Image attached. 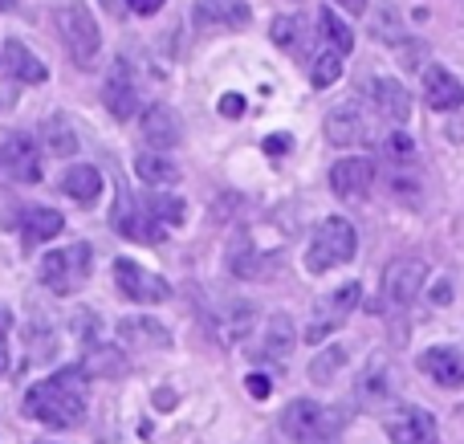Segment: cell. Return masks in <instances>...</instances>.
Segmentation results:
<instances>
[{
  "mask_svg": "<svg viewBox=\"0 0 464 444\" xmlns=\"http://www.w3.org/2000/svg\"><path fill=\"white\" fill-rule=\"evenodd\" d=\"M24 416L57 432L78 429L86 420V372L65 367L49 380H37L24 391Z\"/></svg>",
  "mask_w": 464,
  "mask_h": 444,
  "instance_id": "1",
  "label": "cell"
},
{
  "mask_svg": "<svg viewBox=\"0 0 464 444\" xmlns=\"http://www.w3.org/2000/svg\"><path fill=\"white\" fill-rule=\"evenodd\" d=\"M53 21H57V37H62L70 62L78 70H90L98 62V49H102V33H98L94 13L82 0H70V5H62L53 13Z\"/></svg>",
  "mask_w": 464,
  "mask_h": 444,
  "instance_id": "2",
  "label": "cell"
},
{
  "mask_svg": "<svg viewBox=\"0 0 464 444\" xmlns=\"http://www.w3.org/2000/svg\"><path fill=\"white\" fill-rule=\"evenodd\" d=\"M281 429L294 444H343V420L318 400H289Z\"/></svg>",
  "mask_w": 464,
  "mask_h": 444,
  "instance_id": "3",
  "label": "cell"
},
{
  "mask_svg": "<svg viewBox=\"0 0 464 444\" xmlns=\"http://www.w3.org/2000/svg\"><path fill=\"white\" fill-rule=\"evenodd\" d=\"M359 253V236H354V225L346 217H326L310 236V249H305V269L310 274H326V269H338Z\"/></svg>",
  "mask_w": 464,
  "mask_h": 444,
  "instance_id": "4",
  "label": "cell"
},
{
  "mask_svg": "<svg viewBox=\"0 0 464 444\" xmlns=\"http://www.w3.org/2000/svg\"><path fill=\"white\" fill-rule=\"evenodd\" d=\"M90 269H94V249L86 241H73L65 249H53L41 261V282L57 298H65V294H78L90 282Z\"/></svg>",
  "mask_w": 464,
  "mask_h": 444,
  "instance_id": "5",
  "label": "cell"
},
{
  "mask_svg": "<svg viewBox=\"0 0 464 444\" xmlns=\"http://www.w3.org/2000/svg\"><path fill=\"white\" fill-rule=\"evenodd\" d=\"M114 233L130 236V241H143V245H160L168 236V228L155 220V212L147 208V200H139L130 188H119V200H114Z\"/></svg>",
  "mask_w": 464,
  "mask_h": 444,
  "instance_id": "6",
  "label": "cell"
},
{
  "mask_svg": "<svg viewBox=\"0 0 464 444\" xmlns=\"http://www.w3.org/2000/svg\"><path fill=\"white\" fill-rule=\"evenodd\" d=\"M114 285H119L122 298L139 302V306H155V302H168L171 298V285L163 282L160 274L143 269L139 261H130V257L114 261Z\"/></svg>",
  "mask_w": 464,
  "mask_h": 444,
  "instance_id": "7",
  "label": "cell"
},
{
  "mask_svg": "<svg viewBox=\"0 0 464 444\" xmlns=\"http://www.w3.org/2000/svg\"><path fill=\"white\" fill-rule=\"evenodd\" d=\"M428 282V265L420 257H395L383 269V302L392 310H408L416 302V294Z\"/></svg>",
  "mask_w": 464,
  "mask_h": 444,
  "instance_id": "8",
  "label": "cell"
},
{
  "mask_svg": "<svg viewBox=\"0 0 464 444\" xmlns=\"http://www.w3.org/2000/svg\"><path fill=\"white\" fill-rule=\"evenodd\" d=\"M41 179V155L29 135H5L0 139V184H37Z\"/></svg>",
  "mask_w": 464,
  "mask_h": 444,
  "instance_id": "9",
  "label": "cell"
},
{
  "mask_svg": "<svg viewBox=\"0 0 464 444\" xmlns=\"http://www.w3.org/2000/svg\"><path fill=\"white\" fill-rule=\"evenodd\" d=\"M359 298H362L359 282H346V285H338L334 294H326V298L314 306V323H310V331H305V343H314V347H318L330 331H338V326L346 323V314L359 306Z\"/></svg>",
  "mask_w": 464,
  "mask_h": 444,
  "instance_id": "10",
  "label": "cell"
},
{
  "mask_svg": "<svg viewBox=\"0 0 464 444\" xmlns=\"http://www.w3.org/2000/svg\"><path fill=\"white\" fill-rule=\"evenodd\" d=\"M192 21L204 33H240L248 29L253 13H248L245 0H196Z\"/></svg>",
  "mask_w": 464,
  "mask_h": 444,
  "instance_id": "11",
  "label": "cell"
},
{
  "mask_svg": "<svg viewBox=\"0 0 464 444\" xmlns=\"http://www.w3.org/2000/svg\"><path fill=\"white\" fill-rule=\"evenodd\" d=\"M383 429L392 444H436V420L416 404H403L395 412H387Z\"/></svg>",
  "mask_w": 464,
  "mask_h": 444,
  "instance_id": "12",
  "label": "cell"
},
{
  "mask_svg": "<svg viewBox=\"0 0 464 444\" xmlns=\"http://www.w3.org/2000/svg\"><path fill=\"white\" fill-rule=\"evenodd\" d=\"M371 184H375V163L371 159L351 155V159H338L334 168H330V192H334L338 200H362V196L371 192Z\"/></svg>",
  "mask_w": 464,
  "mask_h": 444,
  "instance_id": "13",
  "label": "cell"
},
{
  "mask_svg": "<svg viewBox=\"0 0 464 444\" xmlns=\"http://www.w3.org/2000/svg\"><path fill=\"white\" fill-rule=\"evenodd\" d=\"M139 130H143V139L155 147V151H171V147H179V139H184V122H179V114L163 102L147 106Z\"/></svg>",
  "mask_w": 464,
  "mask_h": 444,
  "instance_id": "14",
  "label": "cell"
},
{
  "mask_svg": "<svg viewBox=\"0 0 464 444\" xmlns=\"http://www.w3.org/2000/svg\"><path fill=\"white\" fill-rule=\"evenodd\" d=\"M102 102L114 119H130L139 111V90H135V78H130V65L122 57L111 65V78L102 86Z\"/></svg>",
  "mask_w": 464,
  "mask_h": 444,
  "instance_id": "15",
  "label": "cell"
},
{
  "mask_svg": "<svg viewBox=\"0 0 464 444\" xmlns=\"http://www.w3.org/2000/svg\"><path fill=\"white\" fill-rule=\"evenodd\" d=\"M424 102L432 111H457L464 106V82L449 73L444 65H428L424 70Z\"/></svg>",
  "mask_w": 464,
  "mask_h": 444,
  "instance_id": "16",
  "label": "cell"
},
{
  "mask_svg": "<svg viewBox=\"0 0 464 444\" xmlns=\"http://www.w3.org/2000/svg\"><path fill=\"white\" fill-rule=\"evenodd\" d=\"M420 372L440 388H464V355L457 347H432L420 355Z\"/></svg>",
  "mask_w": 464,
  "mask_h": 444,
  "instance_id": "17",
  "label": "cell"
},
{
  "mask_svg": "<svg viewBox=\"0 0 464 444\" xmlns=\"http://www.w3.org/2000/svg\"><path fill=\"white\" fill-rule=\"evenodd\" d=\"M326 139L338 147H354L367 139V119H362L359 106H334V111L326 114Z\"/></svg>",
  "mask_w": 464,
  "mask_h": 444,
  "instance_id": "18",
  "label": "cell"
},
{
  "mask_svg": "<svg viewBox=\"0 0 464 444\" xmlns=\"http://www.w3.org/2000/svg\"><path fill=\"white\" fill-rule=\"evenodd\" d=\"M371 98H375L379 114L392 122H408L411 114V94L395 78H371Z\"/></svg>",
  "mask_w": 464,
  "mask_h": 444,
  "instance_id": "19",
  "label": "cell"
},
{
  "mask_svg": "<svg viewBox=\"0 0 464 444\" xmlns=\"http://www.w3.org/2000/svg\"><path fill=\"white\" fill-rule=\"evenodd\" d=\"M62 212L53 208H24V220H21V245L24 249H37V245H45L49 236L62 233Z\"/></svg>",
  "mask_w": 464,
  "mask_h": 444,
  "instance_id": "20",
  "label": "cell"
},
{
  "mask_svg": "<svg viewBox=\"0 0 464 444\" xmlns=\"http://www.w3.org/2000/svg\"><path fill=\"white\" fill-rule=\"evenodd\" d=\"M5 70L13 73L16 82H29V86L45 82V65H41L37 53H33L29 45H21V41H8L5 45Z\"/></svg>",
  "mask_w": 464,
  "mask_h": 444,
  "instance_id": "21",
  "label": "cell"
},
{
  "mask_svg": "<svg viewBox=\"0 0 464 444\" xmlns=\"http://www.w3.org/2000/svg\"><path fill=\"white\" fill-rule=\"evenodd\" d=\"M62 192L78 204H94L98 192H102V176H98V168H90V163H78V168H70L62 176Z\"/></svg>",
  "mask_w": 464,
  "mask_h": 444,
  "instance_id": "22",
  "label": "cell"
},
{
  "mask_svg": "<svg viewBox=\"0 0 464 444\" xmlns=\"http://www.w3.org/2000/svg\"><path fill=\"white\" fill-rule=\"evenodd\" d=\"M318 37H322V45L334 49V53H343V57L354 49V33H351V24H346L343 16L334 13V8H318Z\"/></svg>",
  "mask_w": 464,
  "mask_h": 444,
  "instance_id": "23",
  "label": "cell"
},
{
  "mask_svg": "<svg viewBox=\"0 0 464 444\" xmlns=\"http://www.w3.org/2000/svg\"><path fill=\"white\" fill-rule=\"evenodd\" d=\"M253 323H256V310L245 306V302H228L217 314V331H220V339H228V343L245 339V334L253 331Z\"/></svg>",
  "mask_w": 464,
  "mask_h": 444,
  "instance_id": "24",
  "label": "cell"
},
{
  "mask_svg": "<svg viewBox=\"0 0 464 444\" xmlns=\"http://www.w3.org/2000/svg\"><path fill=\"white\" fill-rule=\"evenodd\" d=\"M119 339L127 343V347H171L168 331L163 326H155L151 318H130V323L119 326Z\"/></svg>",
  "mask_w": 464,
  "mask_h": 444,
  "instance_id": "25",
  "label": "cell"
},
{
  "mask_svg": "<svg viewBox=\"0 0 464 444\" xmlns=\"http://www.w3.org/2000/svg\"><path fill=\"white\" fill-rule=\"evenodd\" d=\"M135 171H139V179H143V184H151V188H168V184H176L179 179V168L171 159H163L160 151H143L135 159Z\"/></svg>",
  "mask_w": 464,
  "mask_h": 444,
  "instance_id": "26",
  "label": "cell"
},
{
  "mask_svg": "<svg viewBox=\"0 0 464 444\" xmlns=\"http://www.w3.org/2000/svg\"><path fill=\"white\" fill-rule=\"evenodd\" d=\"M289 347H294V326H289L285 314H277L269 323V334H265V343L256 347V355H261V359H289Z\"/></svg>",
  "mask_w": 464,
  "mask_h": 444,
  "instance_id": "27",
  "label": "cell"
},
{
  "mask_svg": "<svg viewBox=\"0 0 464 444\" xmlns=\"http://www.w3.org/2000/svg\"><path fill=\"white\" fill-rule=\"evenodd\" d=\"M41 135H45V143H49V151H53V155H73V151H78V139H73L70 122H65L62 114H53V119H45V127H41Z\"/></svg>",
  "mask_w": 464,
  "mask_h": 444,
  "instance_id": "28",
  "label": "cell"
},
{
  "mask_svg": "<svg viewBox=\"0 0 464 444\" xmlns=\"http://www.w3.org/2000/svg\"><path fill=\"white\" fill-rule=\"evenodd\" d=\"M302 16H277L273 21V29H269V37L277 41L281 49H289V53H297L302 57Z\"/></svg>",
  "mask_w": 464,
  "mask_h": 444,
  "instance_id": "29",
  "label": "cell"
},
{
  "mask_svg": "<svg viewBox=\"0 0 464 444\" xmlns=\"http://www.w3.org/2000/svg\"><path fill=\"white\" fill-rule=\"evenodd\" d=\"M338 73H343V53H334V49L322 45L318 62H314V70H310V82L318 90H326V86H334L338 82Z\"/></svg>",
  "mask_w": 464,
  "mask_h": 444,
  "instance_id": "30",
  "label": "cell"
},
{
  "mask_svg": "<svg viewBox=\"0 0 464 444\" xmlns=\"http://www.w3.org/2000/svg\"><path fill=\"white\" fill-rule=\"evenodd\" d=\"M147 208L155 212V220H160L163 228H171V225H184V204H179L176 196H163V192H155V196H147Z\"/></svg>",
  "mask_w": 464,
  "mask_h": 444,
  "instance_id": "31",
  "label": "cell"
},
{
  "mask_svg": "<svg viewBox=\"0 0 464 444\" xmlns=\"http://www.w3.org/2000/svg\"><path fill=\"white\" fill-rule=\"evenodd\" d=\"M343 359H346L343 347H330L326 355H318V359L310 363V380H314V383H330V375L343 367Z\"/></svg>",
  "mask_w": 464,
  "mask_h": 444,
  "instance_id": "32",
  "label": "cell"
},
{
  "mask_svg": "<svg viewBox=\"0 0 464 444\" xmlns=\"http://www.w3.org/2000/svg\"><path fill=\"white\" fill-rule=\"evenodd\" d=\"M383 155H387L392 163H411V159H416V143H411L403 130H395V135L383 139Z\"/></svg>",
  "mask_w": 464,
  "mask_h": 444,
  "instance_id": "33",
  "label": "cell"
},
{
  "mask_svg": "<svg viewBox=\"0 0 464 444\" xmlns=\"http://www.w3.org/2000/svg\"><path fill=\"white\" fill-rule=\"evenodd\" d=\"M8 326H13V314L8 306H0V375L8 372Z\"/></svg>",
  "mask_w": 464,
  "mask_h": 444,
  "instance_id": "34",
  "label": "cell"
},
{
  "mask_svg": "<svg viewBox=\"0 0 464 444\" xmlns=\"http://www.w3.org/2000/svg\"><path fill=\"white\" fill-rule=\"evenodd\" d=\"M220 114H225V119H240V114H245V98H240V94H225V98H220Z\"/></svg>",
  "mask_w": 464,
  "mask_h": 444,
  "instance_id": "35",
  "label": "cell"
},
{
  "mask_svg": "<svg viewBox=\"0 0 464 444\" xmlns=\"http://www.w3.org/2000/svg\"><path fill=\"white\" fill-rule=\"evenodd\" d=\"M127 5H130V13H139V16H155L168 0H127Z\"/></svg>",
  "mask_w": 464,
  "mask_h": 444,
  "instance_id": "36",
  "label": "cell"
},
{
  "mask_svg": "<svg viewBox=\"0 0 464 444\" xmlns=\"http://www.w3.org/2000/svg\"><path fill=\"white\" fill-rule=\"evenodd\" d=\"M289 147H294V139H289V135H269V139H265V151H269V155H285Z\"/></svg>",
  "mask_w": 464,
  "mask_h": 444,
  "instance_id": "37",
  "label": "cell"
},
{
  "mask_svg": "<svg viewBox=\"0 0 464 444\" xmlns=\"http://www.w3.org/2000/svg\"><path fill=\"white\" fill-rule=\"evenodd\" d=\"M245 388H248V396H256V400L269 396V380H265V375H248Z\"/></svg>",
  "mask_w": 464,
  "mask_h": 444,
  "instance_id": "38",
  "label": "cell"
},
{
  "mask_svg": "<svg viewBox=\"0 0 464 444\" xmlns=\"http://www.w3.org/2000/svg\"><path fill=\"white\" fill-rule=\"evenodd\" d=\"M338 5H343L351 16H362V13H367V0H338Z\"/></svg>",
  "mask_w": 464,
  "mask_h": 444,
  "instance_id": "39",
  "label": "cell"
},
{
  "mask_svg": "<svg viewBox=\"0 0 464 444\" xmlns=\"http://www.w3.org/2000/svg\"><path fill=\"white\" fill-rule=\"evenodd\" d=\"M16 5V0H0V8H13Z\"/></svg>",
  "mask_w": 464,
  "mask_h": 444,
  "instance_id": "40",
  "label": "cell"
},
{
  "mask_svg": "<svg viewBox=\"0 0 464 444\" xmlns=\"http://www.w3.org/2000/svg\"><path fill=\"white\" fill-rule=\"evenodd\" d=\"M0 62H5V53H0Z\"/></svg>",
  "mask_w": 464,
  "mask_h": 444,
  "instance_id": "41",
  "label": "cell"
}]
</instances>
